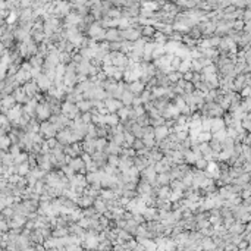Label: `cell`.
I'll list each match as a JSON object with an SVG mask.
<instances>
[{"label": "cell", "mask_w": 251, "mask_h": 251, "mask_svg": "<svg viewBox=\"0 0 251 251\" xmlns=\"http://www.w3.org/2000/svg\"><path fill=\"white\" fill-rule=\"evenodd\" d=\"M121 107H122V103L118 101V100H115V98H109V100L106 101V109H107V112H115V110H118V109H121Z\"/></svg>", "instance_id": "obj_1"}, {"label": "cell", "mask_w": 251, "mask_h": 251, "mask_svg": "<svg viewBox=\"0 0 251 251\" xmlns=\"http://www.w3.org/2000/svg\"><path fill=\"white\" fill-rule=\"evenodd\" d=\"M77 112H78V107L75 106V104H72V103H65L63 104V113L65 115H68V116H75L77 115Z\"/></svg>", "instance_id": "obj_2"}, {"label": "cell", "mask_w": 251, "mask_h": 251, "mask_svg": "<svg viewBox=\"0 0 251 251\" xmlns=\"http://www.w3.org/2000/svg\"><path fill=\"white\" fill-rule=\"evenodd\" d=\"M223 129V121L216 118V119H210V131L213 132H217V131H222Z\"/></svg>", "instance_id": "obj_3"}, {"label": "cell", "mask_w": 251, "mask_h": 251, "mask_svg": "<svg viewBox=\"0 0 251 251\" xmlns=\"http://www.w3.org/2000/svg\"><path fill=\"white\" fill-rule=\"evenodd\" d=\"M104 31L98 27V25H93L91 30H90V35H93L94 38H104Z\"/></svg>", "instance_id": "obj_4"}, {"label": "cell", "mask_w": 251, "mask_h": 251, "mask_svg": "<svg viewBox=\"0 0 251 251\" xmlns=\"http://www.w3.org/2000/svg\"><path fill=\"white\" fill-rule=\"evenodd\" d=\"M121 35L124 38H128V40H138L140 38V31H137V30H126Z\"/></svg>", "instance_id": "obj_5"}, {"label": "cell", "mask_w": 251, "mask_h": 251, "mask_svg": "<svg viewBox=\"0 0 251 251\" xmlns=\"http://www.w3.org/2000/svg\"><path fill=\"white\" fill-rule=\"evenodd\" d=\"M167 134H169V129H167L166 126H159V128H156V131H154V137L159 138V140L165 138Z\"/></svg>", "instance_id": "obj_6"}, {"label": "cell", "mask_w": 251, "mask_h": 251, "mask_svg": "<svg viewBox=\"0 0 251 251\" xmlns=\"http://www.w3.org/2000/svg\"><path fill=\"white\" fill-rule=\"evenodd\" d=\"M54 129H56L54 125H50V124H44V125H43V132H44L46 135H48V137H50V135H54V132H56Z\"/></svg>", "instance_id": "obj_7"}, {"label": "cell", "mask_w": 251, "mask_h": 251, "mask_svg": "<svg viewBox=\"0 0 251 251\" xmlns=\"http://www.w3.org/2000/svg\"><path fill=\"white\" fill-rule=\"evenodd\" d=\"M78 69H80V72H81V74H88V72H90V69H91V66H90L88 60H82V62L80 63Z\"/></svg>", "instance_id": "obj_8"}, {"label": "cell", "mask_w": 251, "mask_h": 251, "mask_svg": "<svg viewBox=\"0 0 251 251\" xmlns=\"http://www.w3.org/2000/svg\"><path fill=\"white\" fill-rule=\"evenodd\" d=\"M19 116H21V109L16 106V107H13L10 112H9V118L10 119H13V121H18L19 119Z\"/></svg>", "instance_id": "obj_9"}, {"label": "cell", "mask_w": 251, "mask_h": 251, "mask_svg": "<svg viewBox=\"0 0 251 251\" xmlns=\"http://www.w3.org/2000/svg\"><path fill=\"white\" fill-rule=\"evenodd\" d=\"M121 98H122V103L131 104L132 100H134V94H132V93H124V94L121 95Z\"/></svg>", "instance_id": "obj_10"}, {"label": "cell", "mask_w": 251, "mask_h": 251, "mask_svg": "<svg viewBox=\"0 0 251 251\" xmlns=\"http://www.w3.org/2000/svg\"><path fill=\"white\" fill-rule=\"evenodd\" d=\"M118 116L116 115H107L104 116V124H110V125H116L118 124Z\"/></svg>", "instance_id": "obj_11"}, {"label": "cell", "mask_w": 251, "mask_h": 251, "mask_svg": "<svg viewBox=\"0 0 251 251\" xmlns=\"http://www.w3.org/2000/svg\"><path fill=\"white\" fill-rule=\"evenodd\" d=\"M50 80H48V78H47V77H40V78H38V85H40V88H44V90H46V88H48V87H50Z\"/></svg>", "instance_id": "obj_12"}, {"label": "cell", "mask_w": 251, "mask_h": 251, "mask_svg": "<svg viewBox=\"0 0 251 251\" xmlns=\"http://www.w3.org/2000/svg\"><path fill=\"white\" fill-rule=\"evenodd\" d=\"M190 68H191V60H184V62H181V65L178 66L179 72H187Z\"/></svg>", "instance_id": "obj_13"}, {"label": "cell", "mask_w": 251, "mask_h": 251, "mask_svg": "<svg viewBox=\"0 0 251 251\" xmlns=\"http://www.w3.org/2000/svg\"><path fill=\"white\" fill-rule=\"evenodd\" d=\"M197 140H198V141H201V142L210 141V140H211V134H210V132H200V134H198V137H197Z\"/></svg>", "instance_id": "obj_14"}, {"label": "cell", "mask_w": 251, "mask_h": 251, "mask_svg": "<svg viewBox=\"0 0 251 251\" xmlns=\"http://www.w3.org/2000/svg\"><path fill=\"white\" fill-rule=\"evenodd\" d=\"M104 37H106L107 40H110V41H115V40H118V31L110 30V31H107V33L104 34Z\"/></svg>", "instance_id": "obj_15"}, {"label": "cell", "mask_w": 251, "mask_h": 251, "mask_svg": "<svg viewBox=\"0 0 251 251\" xmlns=\"http://www.w3.org/2000/svg\"><path fill=\"white\" fill-rule=\"evenodd\" d=\"M91 101H78V109L80 110H84V112H87V110H90V107H91Z\"/></svg>", "instance_id": "obj_16"}, {"label": "cell", "mask_w": 251, "mask_h": 251, "mask_svg": "<svg viewBox=\"0 0 251 251\" xmlns=\"http://www.w3.org/2000/svg\"><path fill=\"white\" fill-rule=\"evenodd\" d=\"M71 167L74 169V170H78V169H82L84 167V162L81 159H77V160H72L71 162Z\"/></svg>", "instance_id": "obj_17"}, {"label": "cell", "mask_w": 251, "mask_h": 251, "mask_svg": "<svg viewBox=\"0 0 251 251\" xmlns=\"http://www.w3.org/2000/svg\"><path fill=\"white\" fill-rule=\"evenodd\" d=\"M81 21V18L80 16H77V15H69L68 16V19H66V22H68V25H74V24H77V22H80Z\"/></svg>", "instance_id": "obj_18"}, {"label": "cell", "mask_w": 251, "mask_h": 251, "mask_svg": "<svg viewBox=\"0 0 251 251\" xmlns=\"http://www.w3.org/2000/svg\"><path fill=\"white\" fill-rule=\"evenodd\" d=\"M178 115H179V110L175 106H169V109L166 110V116H178Z\"/></svg>", "instance_id": "obj_19"}, {"label": "cell", "mask_w": 251, "mask_h": 251, "mask_svg": "<svg viewBox=\"0 0 251 251\" xmlns=\"http://www.w3.org/2000/svg\"><path fill=\"white\" fill-rule=\"evenodd\" d=\"M38 115H40V118H41V119H44V118H48L50 112H48V109H46V107L40 106V107H38Z\"/></svg>", "instance_id": "obj_20"}, {"label": "cell", "mask_w": 251, "mask_h": 251, "mask_svg": "<svg viewBox=\"0 0 251 251\" xmlns=\"http://www.w3.org/2000/svg\"><path fill=\"white\" fill-rule=\"evenodd\" d=\"M129 88H131V91L138 93V91H141V90H142V84H141V82H132Z\"/></svg>", "instance_id": "obj_21"}, {"label": "cell", "mask_w": 251, "mask_h": 251, "mask_svg": "<svg viewBox=\"0 0 251 251\" xmlns=\"http://www.w3.org/2000/svg\"><path fill=\"white\" fill-rule=\"evenodd\" d=\"M203 71H204V75H211V74H214L216 68L213 65H207L206 68H203Z\"/></svg>", "instance_id": "obj_22"}, {"label": "cell", "mask_w": 251, "mask_h": 251, "mask_svg": "<svg viewBox=\"0 0 251 251\" xmlns=\"http://www.w3.org/2000/svg\"><path fill=\"white\" fill-rule=\"evenodd\" d=\"M195 163H197V166L200 169H206L207 167V160L206 159H198V160H195Z\"/></svg>", "instance_id": "obj_23"}, {"label": "cell", "mask_w": 251, "mask_h": 251, "mask_svg": "<svg viewBox=\"0 0 251 251\" xmlns=\"http://www.w3.org/2000/svg\"><path fill=\"white\" fill-rule=\"evenodd\" d=\"M109 163H110L112 166H116V165L119 163V159H118L116 156H112V157H109Z\"/></svg>", "instance_id": "obj_24"}, {"label": "cell", "mask_w": 251, "mask_h": 251, "mask_svg": "<svg viewBox=\"0 0 251 251\" xmlns=\"http://www.w3.org/2000/svg\"><path fill=\"white\" fill-rule=\"evenodd\" d=\"M119 116H121L122 119H125L126 116H129V110H128V109H121V110H119Z\"/></svg>", "instance_id": "obj_25"}, {"label": "cell", "mask_w": 251, "mask_h": 251, "mask_svg": "<svg viewBox=\"0 0 251 251\" xmlns=\"http://www.w3.org/2000/svg\"><path fill=\"white\" fill-rule=\"evenodd\" d=\"M124 140H126V141H128V144H132V141H134V137H132V135H129V134H125Z\"/></svg>", "instance_id": "obj_26"}, {"label": "cell", "mask_w": 251, "mask_h": 251, "mask_svg": "<svg viewBox=\"0 0 251 251\" xmlns=\"http://www.w3.org/2000/svg\"><path fill=\"white\" fill-rule=\"evenodd\" d=\"M157 181H159L160 184H165V182H167V176L166 175H160V176L157 178Z\"/></svg>", "instance_id": "obj_27"}, {"label": "cell", "mask_w": 251, "mask_h": 251, "mask_svg": "<svg viewBox=\"0 0 251 251\" xmlns=\"http://www.w3.org/2000/svg\"><path fill=\"white\" fill-rule=\"evenodd\" d=\"M179 78H181V74H173V75H170V77H169V80H170V81H178Z\"/></svg>", "instance_id": "obj_28"}, {"label": "cell", "mask_w": 251, "mask_h": 251, "mask_svg": "<svg viewBox=\"0 0 251 251\" xmlns=\"http://www.w3.org/2000/svg\"><path fill=\"white\" fill-rule=\"evenodd\" d=\"M9 144V140L7 138H0V147H6Z\"/></svg>", "instance_id": "obj_29"}, {"label": "cell", "mask_w": 251, "mask_h": 251, "mask_svg": "<svg viewBox=\"0 0 251 251\" xmlns=\"http://www.w3.org/2000/svg\"><path fill=\"white\" fill-rule=\"evenodd\" d=\"M175 28H176V30H187V27H185V25H182L181 22L175 24Z\"/></svg>", "instance_id": "obj_30"}, {"label": "cell", "mask_w": 251, "mask_h": 251, "mask_svg": "<svg viewBox=\"0 0 251 251\" xmlns=\"http://www.w3.org/2000/svg\"><path fill=\"white\" fill-rule=\"evenodd\" d=\"M248 94H250V88L247 87V88L242 91V95H244V97H248Z\"/></svg>", "instance_id": "obj_31"}, {"label": "cell", "mask_w": 251, "mask_h": 251, "mask_svg": "<svg viewBox=\"0 0 251 251\" xmlns=\"http://www.w3.org/2000/svg\"><path fill=\"white\" fill-rule=\"evenodd\" d=\"M142 15L144 16H151L153 13H151V10H142Z\"/></svg>", "instance_id": "obj_32"}, {"label": "cell", "mask_w": 251, "mask_h": 251, "mask_svg": "<svg viewBox=\"0 0 251 251\" xmlns=\"http://www.w3.org/2000/svg\"><path fill=\"white\" fill-rule=\"evenodd\" d=\"M185 80H192V74H191V72H187V74H185Z\"/></svg>", "instance_id": "obj_33"}, {"label": "cell", "mask_w": 251, "mask_h": 251, "mask_svg": "<svg viewBox=\"0 0 251 251\" xmlns=\"http://www.w3.org/2000/svg\"><path fill=\"white\" fill-rule=\"evenodd\" d=\"M144 33H145V34H150V33H153V28H150V27H147V28L144 30Z\"/></svg>", "instance_id": "obj_34"}, {"label": "cell", "mask_w": 251, "mask_h": 251, "mask_svg": "<svg viewBox=\"0 0 251 251\" xmlns=\"http://www.w3.org/2000/svg\"><path fill=\"white\" fill-rule=\"evenodd\" d=\"M47 144H48L50 147H53V145L56 144V141H54V140H48V142H47Z\"/></svg>", "instance_id": "obj_35"}, {"label": "cell", "mask_w": 251, "mask_h": 251, "mask_svg": "<svg viewBox=\"0 0 251 251\" xmlns=\"http://www.w3.org/2000/svg\"><path fill=\"white\" fill-rule=\"evenodd\" d=\"M7 21H9V22H13V21H15V15H12V16H10Z\"/></svg>", "instance_id": "obj_36"}]
</instances>
